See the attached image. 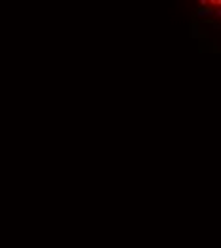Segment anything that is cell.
I'll return each instance as SVG.
<instances>
[{
	"label": "cell",
	"instance_id": "1",
	"mask_svg": "<svg viewBox=\"0 0 221 248\" xmlns=\"http://www.w3.org/2000/svg\"><path fill=\"white\" fill-rule=\"evenodd\" d=\"M200 4H202V8L206 12L221 17V0H200Z\"/></svg>",
	"mask_w": 221,
	"mask_h": 248
}]
</instances>
